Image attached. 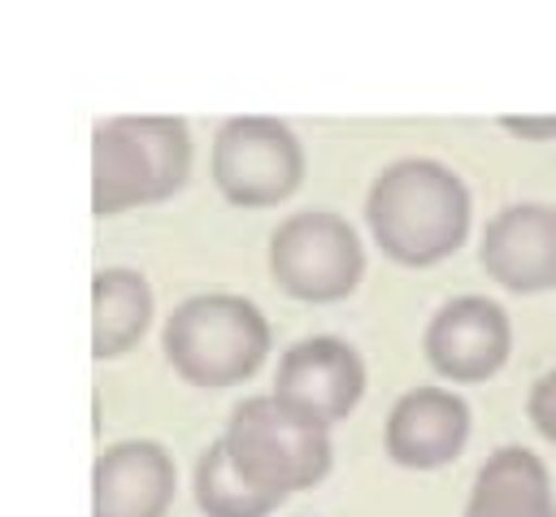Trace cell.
<instances>
[{
	"label": "cell",
	"mask_w": 556,
	"mask_h": 517,
	"mask_svg": "<svg viewBox=\"0 0 556 517\" xmlns=\"http://www.w3.org/2000/svg\"><path fill=\"white\" fill-rule=\"evenodd\" d=\"M365 226L395 265H439L469 235V187L430 156L391 161L365 196Z\"/></svg>",
	"instance_id": "cell-1"
},
{
	"label": "cell",
	"mask_w": 556,
	"mask_h": 517,
	"mask_svg": "<svg viewBox=\"0 0 556 517\" xmlns=\"http://www.w3.org/2000/svg\"><path fill=\"white\" fill-rule=\"evenodd\" d=\"M191 174V130L182 117H109L91 135V213L169 200Z\"/></svg>",
	"instance_id": "cell-2"
},
{
	"label": "cell",
	"mask_w": 556,
	"mask_h": 517,
	"mask_svg": "<svg viewBox=\"0 0 556 517\" xmlns=\"http://www.w3.org/2000/svg\"><path fill=\"white\" fill-rule=\"evenodd\" d=\"M161 348L169 369L191 387H235L252 378L269 356V321L265 313L226 291L182 300L165 330Z\"/></svg>",
	"instance_id": "cell-3"
},
{
	"label": "cell",
	"mask_w": 556,
	"mask_h": 517,
	"mask_svg": "<svg viewBox=\"0 0 556 517\" xmlns=\"http://www.w3.org/2000/svg\"><path fill=\"white\" fill-rule=\"evenodd\" d=\"M226 447L235 465L274 500L317 487L330 469V426L304 417L278 395L243 400L226 421Z\"/></svg>",
	"instance_id": "cell-4"
},
{
	"label": "cell",
	"mask_w": 556,
	"mask_h": 517,
	"mask_svg": "<svg viewBox=\"0 0 556 517\" xmlns=\"http://www.w3.org/2000/svg\"><path fill=\"white\" fill-rule=\"evenodd\" d=\"M265 261L274 282L304 304H334L352 295L365 274V248L352 222L330 209H300L282 217L269 235Z\"/></svg>",
	"instance_id": "cell-5"
},
{
	"label": "cell",
	"mask_w": 556,
	"mask_h": 517,
	"mask_svg": "<svg viewBox=\"0 0 556 517\" xmlns=\"http://www.w3.org/2000/svg\"><path fill=\"white\" fill-rule=\"evenodd\" d=\"M208 169L217 191L239 209H274L295 196L304 178V148L278 117H230L213 135Z\"/></svg>",
	"instance_id": "cell-6"
},
{
	"label": "cell",
	"mask_w": 556,
	"mask_h": 517,
	"mask_svg": "<svg viewBox=\"0 0 556 517\" xmlns=\"http://www.w3.org/2000/svg\"><path fill=\"white\" fill-rule=\"evenodd\" d=\"M274 395L321 426H339L365 395V361L339 335H308L278 356Z\"/></svg>",
	"instance_id": "cell-7"
},
{
	"label": "cell",
	"mask_w": 556,
	"mask_h": 517,
	"mask_svg": "<svg viewBox=\"0 0 556 517\" xmlns=\"http://www.w3.org/2000/svg\"><path fill=\"white\" fill-rule=\"evenodd\" d=\"M421 348H426V361L439 378H447V382H486L508 361L513 321L486 295H456L430 317Z\"/></svg>",
	"instance_id": "cell-8"
},
{
	"label": "cell",
	"mask_w": 556,
	"mask_h": 517,
	"mask_svg": "<svg viewBox=\"0 0 556 517\" xmlns=\"http://www.w3.org/2000/svg\"><path fill=\"white\" fill-rule=\"evenodd\" d=\"M482 269L504 291L539 295L556 287V209L508 204L482 230Z\"/></svg>",
	"instance_id": "cell-9"
},
{
	"label": "cell",
	"mask_w": 556,
	"mask_h": 517,
	"mask_svg": "<svg viewBox=\"0 0 556 517\" xmlns=\"http://www.w3.org/2000/svg\"><path fill=\"white\" fill-rule=\"evenodd\" d=\"M469 439V404L447 387H413L404 391L382 430V447L404 469H439L465 452Z\"/></svg>",
	"instance_id": "cell-10"
},
{
	"label": "cell",
	"mask_w": 556,
	"mask_h": 517,
	"mask_svg": "<svg viewBox=\"0 0 556 517\" xmlns=\"http://www.w3.org/2000/svg\"><path fill=\"white\" fill-rule=\"evenodd\" d=\"M174 461L156 439H122L91 465V517H165Z\"/></svg>",
	"instance_id": "cell-11"
},
{
	"label": "cell",
	"mask_w": 556,
	"mask_h": 517,
	"mask_svg": "<svg viewBox=\"0 0 556 517\" xmlns=\"http://www.w3.org/2000/svg\"><path fill=\"white\" fill-rule=\"evenodd\" d=\"M465 517H556L547 465L526 447H495L473 478Z\"/></svg>",
	"instance_id": "cell-12"
},
{
	"label": "cell",
	"mask_w": 556,
	"mask_h": 517,
	"mask_svg": "<svg viewBox=\"0 0 556 517\" xmlns=\"http://www.w3.org/2000/svg\"><path fill=\"white\" fill-rule=\"evenodd\" d=\"M152 321V287L139 269L113 265L91 278V356H126Z\"/></svg>",
	"instance_id": "cell-13"
},
{
	"label": "cell",
	"mask_w": 556,
	"mask_h": 517,
	"mask_svg": "<svg viewBox=\"0 0 556 517\" xmlns=\"http://www.w3.org/2000/svg\"><path fill=\"white\" fill-rule=\"evenodd\" d=\"M191 491H195V504L204 517H269L282 504L235 465L226 439H217L200 452V461L191 469Z\"/></svg>",
	"instance_id": "cell-14"
},
{
	"label": "cell",
	"mask_w": 556,
	"mask_h": 517,
	"mask_svg": "<svg viewBox=\"0 0 556 517\" xmlns=\"http://www.w3.org/2000/svg\"><path fill=\"white\" fill-rule=\"evenodd\" d=\"M526 413H530L534 430H539L547 443H556V369H547L543 378H534L530 400H526Z\"/></svg>",
	"instance_id": "cell-15"
},
{
	"label": "cell",
	"mask_w": 556,
	"mask_h": 517,
	"mask_svg": "<svg viewBox=\"0 0 556 517\" xmlns=\"http://www.w3.org/2000/svg\"><path fill=\"white\" fill-rule=\"evenodd\" d=\"M500 126L517 139H530V143H543V139H556V117H526V113H504Z\"/></svg>",
	"instance_id": "cell-16"
}]
</instances>
